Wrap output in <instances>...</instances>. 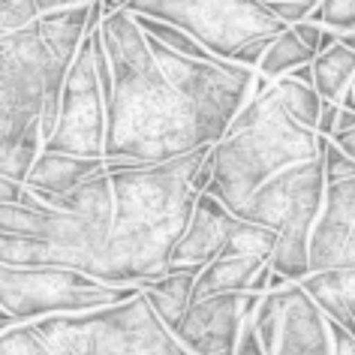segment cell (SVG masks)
Here are the masks:
<instances>
[{"label":"cell","instance_id":"6da1fadb","mask_svg":"<svg viewBox=\"0 0 355 355\" xmlns=\"http://www.w3.org/2000/svg\"><path fill=\"white\" fill-rule=\"evenodd\" d=\"M100 33L114 76L105 100V159L166 163L214 145L199 109L157 64L136 15L130 10L109 12Z\"/></svg>","mask_w":355,"mask_h":355},{"label":"cell","instance_id":"7a4b0ae2","mask_svg":"<svg viewBox=\"0 0 355 355\" xmlns=\"http://www.w3.org/2000/svg\"><path fill=\"white\" fill-rule=\"evenodd\" d=\"M211 148L214 145L166 163L105 168L114 184V220L100 280L145 286L168 271L172 250L187 232L199 202L193 175L208 159Z\"/></svg>","mask_w":355,"mask_h":355},{"label":"cell","instance_id":"3957f363","mask_svg":"<svg viewBox=\"0 0 355 355\" xmlns=\"http://www.w3.org/2000/svg\"><path fill=\"white\" fill-rule=\"evenodd\" d=\"M114 220V184L100 168L58 208L0 205V265L76 268L100 277Z\"/></svg>","mask_w":355,"mask_h":355},{"label":"cell","instance_id":"277c9868","mask_svg":"<svg viewBox=\"0 0 355 355\" xmlns=\"http://www.w3.org/2000/svg\"><path fill=\"white\" fill-rule=\"evenodd\" d=\"M322 141L325 136L298 123L283 109L271 82V87L256 94L238 112L226 136L211 148L214 181L208 193L235 214L262 184H268L283 168L322 157Z\"/></svg>","mask_w":355,"mask_h":355},{"label":"cell","instance_id":"5b68a950","mask_svg":"<svg viewBox=\"0 0 355 355\" xmlns=\"http://www.w3.org/2000/svg\"><path fill=\"white\" fill-rule=\"evenodd\" d=\"M325 187L328 181L322 157H316L283 168L235 211V217L280 232L271 265L292 283H301L313 274L310 271V238H313V226L322 214Z\"/></svg>","mask_w":355,"mask_h":355},{"label":"cell","instance_id":"8992f818","mask_svg":"<svg viewBox=\"0 0 355 355\" xmlns=\"http://www.w3.org/2000/svg\"><path fill=\"white\" fill-rule=\"evenodd\" d=\"M69 69L73 64L55 55L37 21L0 33V148L37 127L49 96H64Z\"/></svg>","mask_w":355,"mask_h":355},{"label":"cell","instance_id":"52a82bcc","mask_svg":"<svg viewBox=\"0 0 355 355\" xmlns=\"http://www.w3.org/2000/svg\"><path fill=\"white\" fill-rule=\"evenodd\" d=\"M145 286L105 283L76 268H12L0 265V328L28 325L55 313H91L136 298Z\"/></svg>","mask_w":355,"mask_h":355},{"label":"cell","instance_id":"ba28073f","mask_svg":"<svg viewBox=\"0 0 355 355\" xmlns=\"http://www.w3.org/2000/svg\"><path fill=\"white\" fill-rule=\"evenodd\" d=\"M127 10L187 31L223 60H232L250 40L277 37L289 28L271 12L268 0H130Z\"/></svg>","mask_w":355,"mask_h":355},{"label":"cell","instance_id":"9c48e42d","mask_svg":"<svg viewBox=\"0 0 355 355\" xmlns=\"http://www.w3.org/2000/svg\"><path fill=\"white\" fill-rule=\"evenodd\" d=\"M105 91L96 73L94 33L82 42L73 69L67 76L64 96H60V123L55 136L46 141V150H64L78 157L105 159Z\"/></svg>","mask_w":355,"mask_h":355},{"label":"cell","instance_id":"30bf717a","mask_svg":"<svg viewBox=\"0 0 355 355\" xmlns=\"http://www.w3.org/2000/svg\"><path fill=\"white\" fill-rule=\"evenodd\" d=\"M253 322L268 355H334L328 316L301 283L268 292Z\"/></svg>","mask_w":355,"mask_h":355},{"label":"cell","instance_id":"8fae6325","mask_svg":"<svg viewBox=\"0 0 355 355\" xmlns=\"http://www.w3.org/2000/svg\"><path fill=\"white\" fill-rule=\"evenodd\" d=\"M91 355H190L159 313L150 307L145 292L100 310Z\"/></svg>","mask_w":355,"mask_h":355},{"label":"cell","instance_id":"7c38bea8","mask_svg":"<svg viewBox=\"0 0 355 355\" xmlns=\"http://www.w3.org/2000/svg\"><path fill=\"white\" fill-rule=\"evenodd\" d=\"M247 322V292L193 301L175 328L190 355H235Z\"/></svg>","mask_w":355,"mask_h":355},{"label":"cell","instance_id":"4fadbf2b","mask_svg":"<svg viewBox=\"0 0 355 355\" xmlns=\"http://www.w3.org/2000/svg\"><path fill=\"white\" fill-rule=\"evenodd\" d=\"M355 268V178L325 187L322 214L310 238V271Z\"/></svg>","mask_w":355,"mask_h":355},{"label":"cell","instance_id":"5bb4252c","mask_svg":"<svg viewBox=\"0 0 355 355\" xmlns=\"http://www.w3.org/2000/svg\"><path fill=\"white\" fill-rule=\"evenodd\" d=\"M235 214L223 202L211 193H199L196 211L187 226V232L181 235V241L172 250V262L168 268H205L223 253V247L232 232Z\"/></svg>","mask_w":355,"mask_h":355},{"label":"cell","instance_id":"9a60e30c","mask_svg":"<svg viewBox=\"0 0 355 355\" xmlns=\"http://www.w3.org/2000/svg\"><path fill=\"white\" fill-rule=\"evenodd\" d=\"M100 168H105V159L100 157H78V154H64V150H42L37 166L28 175V187L37 193L42 208H58L64 205V196L94 178Z\"/></svg>","mask_w":355,"mask_h":355},{"label":"cell","instance_id":"2e32d148","mask_svg":"<svg viewBox=\"0 0 355 355\" xmlns=\"http://www.w3.org/2000/svg\"><path fill=\"white\" fill-rule=\"evenodd\" d=\"M103 310V307H100ZM100 310L91 313H55L31 322L55 355H91V340L100 322Z\"/></svg>","mask_w":355,"mask_h":355},{"label":"cell","instance_id":"e0dca14e","mask_svg":"<svg viewBox=\"0 0 355 355\" xmlns=\"http://www.w3.org/2000/svg\"><path fill=\"white\" fill-rule=\"evenodd\" d=\"M265 262H271V259H259V256H220V259H214L199 271L193 301L247 292L250 280L256 277V271H259Z\"/></svg>","mask_w":355,"mask_h":355},{"label":"cell","instance_id":"ac0fdd59","mask_svg":"<svg viewBox=\"0 0 355 355\" xmlns=\"http://www.w3.org/2000/svg\"><path fill=\"white\" fill-rule=\"evenodd\" d=\"M202 268H168L163 277L145 283V298L150 301V307L159 313V319L172 328L184 319V313L193 304V289H196V277Z\"/></svg>","mask_w":355,"mask_h":355},{"label":"cell","instance_id":"d6986e66","mask_svg":"<svg viewBox=\"0 0 355 355\" xmlns=\"http://www.w3.org/2000/svg\"><path fill=\"white\" fill-rule=\"evenodd\" d=\"M313 73H316L319 96L331 100V103H340L355 78V51L349 46H343V42H337V46L322 51V55H316Z\"/></svg>","mask_w":355,"mask_h":355},{"label":"cell","instance_id":"ffe728a7","mask_svg":"<svg viewBox=\"0 0 355 355\" xmlns=\"http://www.w3.org/2000/svg\"><path fill=\"white\" fill-rule=\"evenodd\" d=\"M313 60H316V51L307 49L292 28H286L283 33H277V37L271 40V46H268V51H265V58L259 64V73L265 78H271V82H277V78L289 76L292 69L313 64Z\"/></svg>","mask_w":355,"mask_h":355},{"label":"cell","instance_id":"44dd1931","mask_svg":"<svg viewBox=\"0 0 355 355\" xmlns=\"http://www.w3.org/2000/svg\"><path fill=\"white\" fill-rule=\"evenodd\" d=\"M274 91H277L283 109H286L298 123H304V127H310V130L319 127L322 96H319V91L313 85H304V82H298V78H292V76H283V78L274 82Z\"/></svg>","mask_w":355,"mask_h":355},{"label":"cell","instance_id":"7402d4cb","mask_svg":"<svg viewBox=\"0 0 355 355\" xmlns=\"http://www.w3.org/2000/svg\"><path fill=\"white\" fill-rule=\"evenodd\" d=\"M42 150H46V139H42V127L37 123V127H33L21 141L0 148V178H10V181H28L31 168L37 166Z\"/></svg>","mask_w":355,"mask_h":355},{"label":"cell","instance_id":"603a6c76","mask_svg":"<svg viewBox=\"0 0 355 355\" xmlns=\"http://www.w3.org/2000/svg\"><path fill=\"white\" fill-rule=\"evenodd\" d=\"M132 15H136V12H132ZM136 21H139V28L145 31L148 37L159 40L163 46H168L172 51H178V55H187V58H196V60H223V58H217L214 51H208L196 37H190L187 31L175 28V24H168V21L148 19V15H136Z\"/></svg>","mask_w":355,"mask_h":355},{"label":"cell","instance_id":"cb8c5ba5","mask_svg":"<svg viewBox=\"0 0 355 355\" xmlns=\"http://www.w3.org/2000/svg\"><path fill=\"white\" fill-rule=\"evenodd\" d=\"M0 355H55L49 349V343L40 337V331L28 325H12L3 328V346H0Z\"/></svg>","mask_w":355,"mask_h":355},{"label":"cell","instance_id":"d4e9b609","mask_svg":"<svg viewBox=\"0 0 355 355\" xmlns=\"http://www.w3.org/2000/svg\"><path fill=\"white\" fill-rule=\"evenodd\" d=\"M310 21H319L337 33H349L355 31V0H322L310 12Z\"/></svg>","mask_w":355,"mask_h":355},{"label":"cell","instance_id":"484cf974","mask_svg":"<svg viewBox=\"0 0 355 355\" xmlns=\"http://www.w3.org/2000/svg\"><path fill=\"white\" fill-rule=\"evenodd\" d=\"M40 3L37 0H0V28L3 33L31 28L33 21H40Z\"/></svg>","mask_w":355,"mask_h":355},{"label":"cell","instance_id":"4316f807","mask_svg":"<svg viewBox=\"0 0 355 355\" xmlns=\"http://www.w3.org/2000/svg\"><path fill=\"white\" fill-rule=\"evenodd\" d=\"M322 168H325V181H346V178H355V157H349L343 148H337L331 139L325 136L322 141Z\"/></svg>","mask_w":355,"mask_h":355},{"label":"cell","instance_id":"83f0119b","mask_svg":"<svg viewBox=\"0 0 355 355\" xmlns=\"http://www.w3.org/2000/svg\"><path fill=\"white\" fill-rule=\"evenodd\" d=\"M271 40H274V37L250 40V42H247V46H241V49H238V51H235L232 64H241V67L259 69V64H262V58H265V51H268V46H271Z\"/></svg>","mask_w":355,"mask_h":355},{"label":"cell","instance_id":"f1b7e54d","mask_svg":"<svg viewBox=\"0 0 355 355\" xmlns=\"http://www.w3.org/2000/svg\"><path fill=\"white\" fill-rule=\"evenodd\" d=\"M328 331H331V349H334V355H355V328L328 319Z\"/></svg>","mask_w":355,"mask_h":355},{"label":"cell","instance_id":"f546056e","mask_svg":"<svg viewBox=\"0 0 355 355\" xmlns=\"http://www.w3.org/2000/svg\"><path fill=\"white\" fill-rule=\"evenodd\" d=\"M292 31L298 33V40L304 42L307 49H313L316 55L322 51V40H325V24H319V21H310V19H304V21H298V24H292Z\"/></svg>","mask_w":355,"mask_h":355},{"label":"cell","instance_id":"4dcf8cb0","mask_svg":"<svg viewBox=\"0 0 355 355\" xmlns=\"http://www.w3.org/2000/svg\"><path fill=\"white\" fill-rule=\"evenodd\" d=\"M235 355H268V352H265V343H262L259 331H256L253 316H247V322H244V331H241V340H238Z\"/></svg>","mask_w":355,"mask_h":355},{"label":"cell","instance_id":"1f68e13d","mask_svg":"<svg viewBox=\"0 0 355 355\" xmlns=\"http://www.w3.org/2000/svg\"><path fill=\"white\" fill-rule=\"evenodd\" d=\"M268 6H271V12L277 15L280 21L289 24V28H292V24H298V21H304V19H310V15L301 10L295 0H268Z\"/></svg>","mask_w":355,"mask_h":355},{"label":"cell","instance_id":"d6a6232c","mask_svg":"<svg viewBox=\"0 0 355 355\" xmlns=\"http://www.w3.org/2000/svg\"><path fill=\"white\" fill-rule=\"evenodd\" d=\"M337 118H340V103H331V100H322V112H319V127L316 132L319 136H334L337 130Z\"/></svg>","mask_w":355,"mask_h":355},{"label":"cell","instance_id":"836d02e7","mask_svg":"<svg viewBox=\"0 0 355 355\" xmlns=\"http://www.w3.org/2000/svg\"><path fill=\"white\" fill-rule=\"evenodd\" d=\"M40 12H55V10H67V6H85V3H96V0H37Z\"/></svg>","mask_w":355,"mask_h":355},{"label":"cell","instance_id":"e575fe53","mask_svg":"<svg viewBox=\"0 0 355 355\" xmlns=\"http://www.w3.org/2000/svg\"><path fill=\"white\" fill-rule=\"evenodd\" d=\"M331 141L337 148H343L349 157H355V127L346 130V132H337V136H331Z\"/></svg>","mask_w":355,"mask_h":355},{"label":"cell","instance_id":"d590c367","mask_svg":"<svg viewBox=\"0 0 355 355\" xmlns=\"http://www.w3.org/2000/svg\"><path fill=\"white\" fill-rule=\"evenodd\" d=\"M352 127H355V109H346V105H340V118H337V130H334V136H337V132L352 130Z\"/></svg>","mask_w":355,"mask_h":355},{"label":"cell","instance_id":"8d00e7d4","mask_svg":"<svg viewBox=\"0 0 355 355\" xmlns=\"http://www.w3.org/2000/svg\"><path fill=\"white\" fill-rule=\"evenodd\" d=\"M295 3H298V6H301V10H304V12L310 15V12H313V10H316V6H319V3H322V0H295Z\"/></svg>","mask_w":355,"mask_h":355},{"label":"cell","instance_id":"74e56055","mask_svg":"<svg viewBox=\"0 0 355 355\" xmlns=\"http://www.w3.org/2000/svg\"><path fill=\"white\" fill-rule=\"evenodd\" d=\"M343 96H352V100H355V78H352V85H349V91H346Z\"/></svg>","mask_w":355,"mask_h":355}]
</instances>
